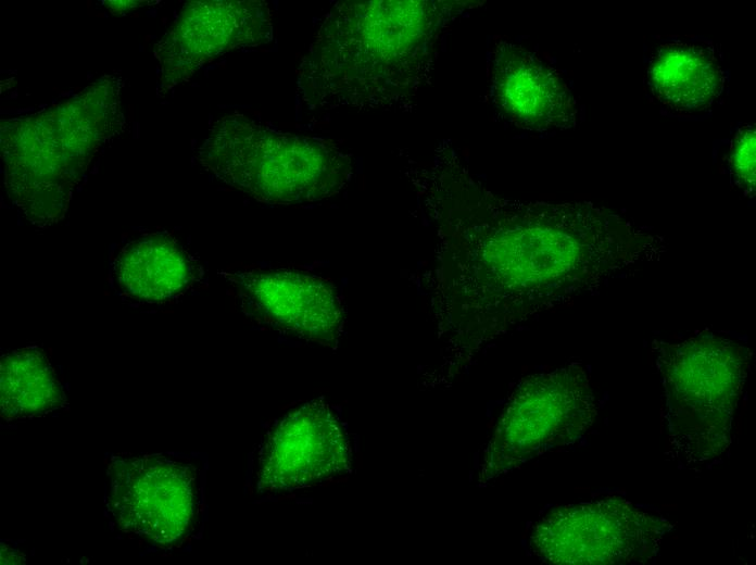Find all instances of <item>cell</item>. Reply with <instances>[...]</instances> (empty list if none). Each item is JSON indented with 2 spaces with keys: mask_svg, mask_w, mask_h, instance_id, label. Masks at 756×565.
<instances>
[{
  "mask_svg": "<svg viewBox=\"0 0 756 565\" xmlns=\"http://www.w3.org/2000/svg\"><path fill=\"white\" fill-rule=\"evenodd\" d=\"M417 181L437 229L444 300L484 311L496 326L596 289L666 248L663 237L589 201L499 198L448 140Z\"/></svg>",
  "mask_w": 756,
  "mask_h": 565,
  "instance_id": "obj_1",
  "label": "cell"
},
{
  "mask_svg": "<svg viewBox=\"0 0 756 565\" xmlns=\"http://www.w3.org/2000/svg\"><path fill=\"white\" fill-rule=\"evenodd\" d=\"M478 0L339 1L297 68L311 109L411 111L431 83L443 39Z\"/></svg>",
  "mask_w": 756,
  "mask_h": 565,
  "instance_id": "obj_2",
  "label": "cell"
},
{
  "mask_svg": "<svg viewBox=\"0 0 756 565\" xmlns=\"http://www.w3.org/2000/svg\"><path fill=\"white\" fill-rule=\"evenodd\" d=\"M121 88L118 75H105L65 101L1 121L5 188L32 224L64 216L92 159L123 131Z\"/></svg>",
  "mask_w": 756,
  "mask_h": 565,
  "instance_id": "obj_3",
  "label": "cell"
},
{
  "mask_svg": "<svg viewBox=\"0 0 756 565\" xmlns=\"http://www.w3.org/2000/svg\"><path fill=\"white\" fill-rule=\"evenodd\" d=\"M197 158L225 184L272 204L329 198L353 172L352 156L333 140L276 130L241 113L214 122Z\"/></svg>",
  "mask_w": 756,
  "mask_h": 565,
  "instance_id": "obj_4",
  "label": "cell"
},
{
  "mask_svg": "<svg viewBox=\"0 0 756 565\" xmlns=\"http://www.w3.org/2000/svg\"><path fill=\"white\" fill-rule=\"evenodd\" d=\"M751 357L745 346L714 334L658 343L669 440L685 465H705L727 450Z\"/></svg>",
  "mask_w": 756,
  "mask_h": 565,
  "instance_id": "obj_5",
  "label": "cell"
},
{
  "mask_svg": "<svg viewBox=\"0 0 756 565\" xmlns=\"http://www.w3.org/2000/svg\"><path fill=\"white\" fill-rule=\"evenodd\" d=\"M597 403L584 368L570 364L526 377L503 413L486 465L490 475L513 469L556 445L575 441L592 425Z\"/></svg>",
  "mask_w": 756,
  "mask_h": 565,
  "instance_id": "obj_6",
  "label": "cell"
},
{
  "mask_svg": "<svg viewBox=\"0 0 756 565\" xmlns=\"http://www.w3.org/2000/svg\"><path fill=\"white\" fill-rule=\"evenodd\" d=\"M670 525L617 497L559 507L533 529L530 544L553 564H627L653 558Z\"/></svg>",
  "mask_w": 756,
  "mask_h": 565,
  "instance_id": "obj_7",
  "label": "cell"
},
{
  "mask_svg": "<svg viewBox=\"0 0 756 565\" xmlns=\"http://www.w3.org/2000/svg\"><path fill=\"white\" fill-rule=\"evenodd\" d=\"M108 475V505L121 530L163 548L190 535L199 506L194 465L161 454L116 455Z\"/></svg>",
  "mask_w": 756,
  "mask_h": 565,
  "instance_id": "obj_8",
  "label": "cell"
},
{
  "mask_svg": "<svg viewBox=\"0 0 756 565\" xmlns=\"http://www.w3.org/2000/svg\"><path fill=\"white\" fill-rule=\"evenodd\" d=\"M351 451L332 407L312 400L278 419L260 447L256 480L262 492H290L349 472Z\"/></svg>",
  "mask_w": 756,
  "mask_h": 565,
  "instance_id": "obj_9",
  "label": "cell"
},
{
  "mask_svg": "<svg viewBox=\"0 0 756 565\" xmlns=\"http://www.w3.org/2000/svg\"><path fill=\"white\" fill-rule=\"evenodd\" d=\"M273 14L261 0L193 1L186 5L155 46L162 91L188 80L226 52L267 43Z\"/></svg>",
  "mask_w": 756,
  "mask_h": 565,
  "instance_id": "obj_10",
  "label": "cell"
},
{
  "mask_svg": "<svg viewBox=\"0 0 756 565\" xmlns=\"http://www.w3.org/2000/svg\"><path fill=\"white\" fill-rule=\"evenodd\" d=\"M244 314L287 336L325 346L340 336L343 311L330 280L292 269L222 273Z\"/></svg>",
  "mask_w": 756,
  "mask_h": 565,
  "instance_id": "obj_11",
  "label": "cell"
},
{
  "mask_svg": "<svg viewBox=\"0 0 756 565\" xmlns=\"http://www.w3.org/2000/svg\"><path fill=\"white\" fill-rule=\"evenodd\" d=\"M489 97L497 113L528 130L576 126L575 97L559 72L537 53L504 37L489 52Z\"/></svg>",
  "mask_w": 756,
  "mask_h": 565,
  "instance_id": "obj_12",
  "label": "cell"
},
{
  "mask_svg": "<svg viewBox=\"0 0 756 565\" xmlns=\"http://www.w3.org/2000/svg\"><path fill=\"white\" fill-rule=\"evenodd\" d=\"M648 81L656 98L666 106L694 113L715 102L722 91L724 76L708 47L666 43L652 59Z\"/></svg>",
  "mask_w": 756,
  "mask_h": 565,
  "instance_id": "obj_13",
  "label": "cell"
},
{
  "mask_svg": "<svg viewBox=\"0 0 756 565\" xmlns=\"http://www.w3.org/2000/svg\"><path fill=\"white\" fill-rule=\"evenodd\" d=\"M187 252L163 234L143 236L126 244L114 264L121 290L148 302H162L185 292L193 280Z\"/></svg>",
  "mask_w": 756,
  "mask_h": 565,
  "instance_id": "obj_14",
  "label": "cell"
},
{
  "mask_svg": "<svg viewBox=\"0 0 756 565\" xmlns=\"http://www.w3.org/2000/svg\"><path fill=\"white\" fill-rule=\"evenodd\" d=\"M0 377V411L7 420L43 416L65 403L63 388L39 348L27 347L4 354Z\"/></svg>",
  "mask_w": 756,
  "mask_h": 565,
  "instance_id": "obj_15",
  "label": "cell"
},
{
  "mask_svg": "<svg viewBox=\"0 0 756 565\" xmlns=\"http://www.w3.org/2000/svg\"><path fill=\"white\" fill-rule=\"evenodd\" d=\"M755 127L746 125L741 127L732 142L730 153V167L741 188L749 194L755 193Z\"/></svg>",
  "mask_w": 756,
  "mask_h": 565,
  "instance_id": "obj_16",
  "label": "cell"
}]
</instances>
